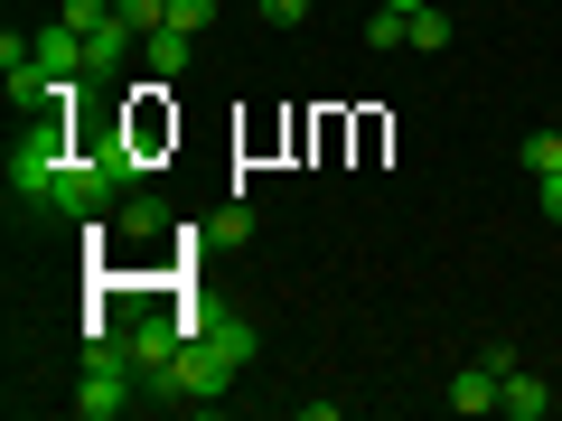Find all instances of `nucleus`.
<instances>
[{
    "label": "nucleus",
    "mask_w": 562,
    "mask_h": 421,
    "mask_svg": "<svg viewBox=\"0 0 562 421\" xmlns=\"http://www.w3.org/2000/svg\"><path fill=\"white\" fill-rule=\"evenodd\" d=\"M497 394H506V375H497V365H487V356H469L460 375H450V412H460V421L497 412Z\"/></svg>",
    "instance_id": "3"
},
{
    "label": "nucleus",
    "mask_w": 562,
    "mask_h": 421,
    "mask_svg": "<svg viewBox=\"0 0 562 421\" xmlns=\"http://www.w3.org/2000/svg\"><path fill=\"white\" fill-rule=\"evenodd\" d=\"M206 338H216V356H225V365H254V356H262L254 319H206Z\"/></svg>",
    "instance_id": "7"
},
{
    "label": "nucleus",
    "mask_w": 562,
    "mask_h": 421,
    "mask_svg": "<svg viewBox=\"0 0 562 421\" xmlns=\"http://www.w3.org/2000/svg\"><path fill=\"white\" fill-rule=\"evenodd\" d=\"M384 10H403V20H413V10H431V0H384Z\"/></svg>",
    "instance_id": "15"
},
{
    "label": "nucleus",
    "mask_w": 562,
    "mask_h": 421,
    "mask_svg": "<svg viewBox=\"0 0 562 421\" xmlns=\"http://www.w3.org/2000/svg\"><path fill=\"white\" fill-rule=\"evenodd\" d=\"M535 187H543V216H553V225H562V169H543V179H535Z\"/></svg>",
    "instance_id": "14"
},
{
    "label": "nucleus",
    "mask_w": 562,
    "mask_h": 421,
    "mask_svg": "<svg viewBox=\"0 0 562 421\" xmlns=\"http://www.w3.org/2000/svg\"><path fill=\"white\" fill-rule=\"evenodd\" d=\"M66 113L47 103V113H29L20 122V140H10V197H29V206H57V187H66Z\"/></svg>",
    "instance_id": "1"
},
{
    "label": "nucleus",
    "mask_w": 562,
    "mask_h": 421,
    "mask_svg": "<svg viewBox=\"0 0 562 421\" xmlns=\"http://www.w3.org/2000/svg\"><path fill=\"white\" fill-rule=\"evenodd\" d=\"M403 29H413L403 10H375V20H366V47H403Z\"/></svg>",
    "instance_id": "12"
},
{
    "label": "nucleus",
    "mask_w": 562,
    "mask_h": 421,
    "mask_svg": "<svg viewBox=\"0 0 562 421\" xmlns=\"http://www.w3.org/2000/svg\"><path fill=\"white\" fill-rule=\"evenodd\" d=\"M254 10H262V20H281V29H291V20H310V0H254Z\"/></svg>",
    "instance_id": "13"
},
{
    "label": "nucleus",
    "mask_w": 562,
    "mask_h": 421,
    "mask_svg": "<svg viewBox=\"0 0 562 421\" xmlns=\"http://www.w3.org/2000/svg\"><path fill=\"white\" fill-rule=\"evenodd\" d=\"M113 225H122V235H132V243H150V235H169V206H160V197H140V187H132Z\"/></svg>",
    "instance_id": "6"
},
{
    "label": "nucleus",
    "mask_w": 562,
    "mask_h": 421,
    "mask_svg": "<svg viewBox=\"0 0 562 421\" xmlns=\"http://www.w3.org/2000/svg\"><path fill=\"white\" fill-rule=\"evenodd\" d=\"M140 402V365H132V346L103 328V338H85V384H76V412L85 421H122Z\"/></svg>",
    "instance_id": "2"
},
{
    "label": "nucleus",
    "mask_w": 562,
    "mask_h": 421,
    "mask_svg": "<svg viewBox=\"0 0 562 421\" xmlns=\"http://www.w3.org/2000/svg\"><path fill=\"white\" fill-rule=\"evenodd\" d=\"M140 66H150L160 84H179L188 66H198V38H188V29H150V38H140Z\"/></svg>",
    "instance_id": "4"
},
{
    "label": "nucleus",
    "mask_w": 562,
    "mask_h": 421,
    "mask_svg": "<svg viewBox=\"0 0 562 421\" xmlns=\"http://www.w3.org/2000/svg\"><path fill=\"white\" fill-rule=\"evenodd\" d=\"M497 412H506V421H543V412H553V394H543V375H535V365H516V375H506Z\"/></svg>",
    "instance_id": "5"
},
{
    "label": "nucleus",
    "mask_w": 562,
    "mask_h": 421,
    "mask_svg": "<svg viewBox=\"0 0 562 421\" xmlns=\"http://www.w3.org/2000/svg\"><path fill=\"white\" fill-rule=\"evenodd\" d=\"M525 169H535V179L562 169V132H525Z\"/></svg>",
    "instance_id": "10"
},
{
    "label": "nucleus",
    "mask_w": 562,
    "mask_h": 421,
    "mask_svg": "<svg viewBox=\"0 0 562 421\" xmlns=\"http://www.w3.org/2000/svg\"><path fill=\"white\" fill-rule=\"evenodd\" d=\"M206 243H254V206H225V216L206 225Z\"/></svg>",
    "instance_id": "9"
},
{
    "label": "nucleus",
    "mask_w": 562,
    "mask_h": 421,
    "mask_svg": "<svg viewBox=\"0 0 562 421\" xmlns=\"http://www.w3.org/2000/svg\"><path fill=\"white\" fill-rule=\"evenodd\" d=\"M403 47H422V57H441V47H450V10H441V0H431V10H413Z\"/></svg>",
    "instance_id": "8"
},
{
    "label": "nucleus",
    "mask_w": 562,
    "mask_h": 421,
    "mask_svg": "<svg viewBox=\"0 0 562 421\" xmlns=\"http://www.w3.org/2000/svg\"><path fill=\"white\" fill-rule=\"evenodd\" d=\"M206 20H216V0H169V20H160V29H188V38H198Z\"/></svg>",
    "instance_id": "11"
}]
</instances>
